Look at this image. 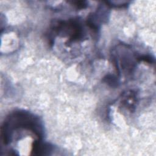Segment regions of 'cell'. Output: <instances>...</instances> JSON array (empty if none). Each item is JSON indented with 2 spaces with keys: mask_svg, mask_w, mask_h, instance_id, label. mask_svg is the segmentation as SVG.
I'll return each mask as SVG.
<instances>
[{
  "mask_svg": "<svg viewBox=\"0 0 156 156\" xmlns=\"http://www.w3.org/2000/svg\"><path fill=\"white\" fill-rule=\"evenodd\" d=\"M18 128L31 130L39 138L43 135V126L37 117L24 111H16L7 118L1 127V136L4 144L9 143L11 132Z\"/></svg>",
  "mask_w": 156,
  "mask_h": 156,
  "instance_id": "6da1fadb",
  "label": "cell"
},
{
  "mask_svg": "<svg viewBox=\"0 0 156 156\" xmlns=\"http://www.w3.org/2000/svg\"><path fill=\"white\" fill-rule=\"evenodd\" d=\"M54 150L52 145L49 143H43L40 140L34 141L32 144V154L35 155H48Z\"/></svg>",
  "mask_w": 156,
  "mask_h": 156,
  "instance_id": "7a4b0ae2",
  "label": "cell"
},
{
  "mask_svg": "<svg viewBox=\"0 0 156 156\" xmlns=\"http://www.w3.org/2000/svg\"><path fill=\"white\" fill-rule=\"evenodd\" d=\"M104 81L105 83H108V85H109L111 87H115L118 86V79H116V77H115L113 75H110V74L107 75L104 79Z\"/></svg>",
  "mask_w": 156,
  "mask_h": 156,
  "instance_id": "3957f363",
  "label": "cell"
},
{
  "mask_svg": "<svg viewBox=\"0 0 156 156\" xmlns=\"http://www.w3.org/2000/svg\"><path fill=\"white\" fill-rule=\"evenodd\" d=\"M73 3L74 4V6L80 9H85L87 6V4L85 1H73Z\"/></svg>",
  "mask_w": 156,
  "mask_h": 156,
  "instance_id": "277c9868",
  "label": "cell"
}]
</instances>
